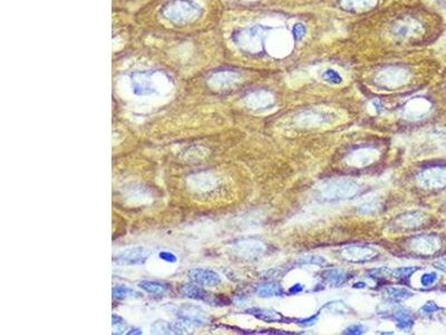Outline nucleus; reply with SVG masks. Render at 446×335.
<instances>
[{"instance_id": "1", "label": "nucleus", "mask_w": 446, "mask_h": 335, "mask_svg": "<svg viewBox=\"0 0 446 335\" xmlns=\"http://www.w3.org/2000/svg\"><path fill=\"white\" fill-rule=\"evenodd\" d=\"M151 255V250L146 247H134L123 250L114 257V261L121 265H142L148 260Z\"/></svg>"}, {"instance_id": "2", "label": "nucleus", "mask_w": 446, "mask_h": 335, "mask_svg": "<svg viewBox=\"0 0 446 335\" xmlns=\"http://www.w3.org/2000/svg\"><path fill=\"white\" fill-rule=\"evenodd\" d=\"M189 277L192 282L202 286H217L221 283V277L218 273L204 268H194L189 272Z\"/></svg>"}, {"instance_id": "3", "label": "nucleus", "mask_w": 446, "mask_h": 335, "mask_svg": "<svg viewBox=\"0 0 446 335\" xmlns=\"http://www.w3.org/2000/svg\"><path fill=\"white\" fill-rule=\"evenodd\" d=\"M179 320L189 325H202L205 321V313L200 307L185 305L178 311Z\"/></svg>"}, {"instance_id": "4", "label": "nucleus", "mask_w": 446, "mask_h": 335, "mask_svg": "<svg viewBox=\"0 0 446 335\" xmlns=\"http://www.w3.org/2000/svg\"><path fill=\"white\" fill-rule=\"evenodd\" d=\"M180 293L183 296L191 299L203 300L208 303H219L218 298L211 297L210 294H208L204 289L197 286V284H185L180 287Z\"/></svg>"}, {"instance_id": "5", "label": "nucleus", "mask_w": 446, "mask_h": 335, "mask_svg": "<svg viewBox=\"0 0 446 335\" xmlns=\"http://www.w3.org/2000/svg\"><path fill=\"white\" fill-rule=\"evenodd\" d=\"M152 333L154 334H182L186 333L184 323L173 322L168 323L165 321H157L152 326Z\"/></svg>"}, {"instance_id": "6", "label": "nucleus", "mask_w": 446, "mask_h": 335, "mask_svg": "<svg viewBox=\"0 0 446 335\" xmlns=\"http://www.w3.org/2000/svg\"><path fill=\"white\" fill-rule=\"evenodd\" d=\"M246 313L253 315L255 317L259 318V320L268 322V323L287 321L284 316L279 314V313L271 311V310H266V309H250V310H247Z\"/></svg>"}, {"instance_id": "7", "label": "nucleus", "mask_w": 446, "mask_h": 335, "mask_svg": "<svg viewBox=\"0 0 446 335\" xmlns=\"http://www.w3.org/2000/svg\"><path fill=\"white\" fill-rule=\"evenodd\" d=\"M138 286L145 290V292L157 296L165 295L168 292V289H170L168 284L163 282H156V281H141L138 284Z\"/></svg>"}, {"instance_id": "8", "label": "nucleus", "mask_w": 446, "mask_h": 335, "mask_svg": "<svg viewBox=\"0 0 446 335\" xmlns=\"http://www.w3.org/2000/svg\"><path fill=\"white\" fill-rule=\"evenodd\" d=\"M323 278L327 283L334 286H340L347 279V274L338 270H327L323 273Z\"/></svg>"}, {"instance_id": "9", "label": "nucleus", "mask_w": 446, "mask_h": 335, "mask_svg": "<svg viewBox=\"0 0 446 335\" xmlns=\"http://www.w3.org/2000/svg\"><path fill=\"white\" fill-rule=\"evenodd\" d=\"M394 320L396 321L397 326L402 329H410V327L413 326L414 324V320L411 317L410 313L406 310H399L397 312H395L394 314Z\"/></svg>"}, {"instance_id": "10", "label": "nucleus", "mask_w": 446, "mask_h": 335, "mask_svg": "<svg viewBox=\"0 0 446 335\" xmlns=\"http://www.w3.org/2000/svg\"><path fill=\"white\" fill-rule=\"evenodd\" d=\"M257 295L260 297H272V296L282 295V289L279 284L270 282L261 285L257 290Z\"/></svg>"}, {"instance_id": "11", "label": "nucleus", "mask_w": 446, "mask_h": 335, "mask_svg": "<svg viewBox=\"0 0 446 335\" xmlns=\"http://www.w3.org/2000/svg\"><path fill=\"white\" fill-rule=\"evenodd\" d=\"M138 296H140V293L126 286H116L113 288V298L114 299H125L128 297H138Z\"/></svg>"}, {"instance_id": "12", "label": "nucleus", "mask_w": 446, "mask_h": 335, "mask_svg": "<svg viewBox=\"0 0 446 335\" xmlns=\"http://www.w3.org/2000/svg\"><path fill=\"white\" fill-rule=\"evenodd\" d=\"M386 293L388 295V297H391L392 299L395 300H403L410 297L411 294L410 292H408L407 289L405 288H397V287H391L386 290Z\"/></svg>"}, {"instance_id": "13", "label": "nucleus", "mask_w": 446, "mask_h": 335, "mask_svg": "<svg viewBox=\"0 0 446 335\" xmlns=\"http://www.w3.org/2000/svg\"><path fill=\"white\" fill-rule=\"evenodd\" d=\"M112 326H113V334H123V333H125V331H126L127 324L121 316L113 314L112 315Z\"/></svg>"}, {"instance_id": "14", "label": "nucleus", "mask_w": 446, "mask_h": 335, "mask_svg": "<svg viewBox=\"0 0 446 335\" xmlns=\"http://www.w3.org/2000/svg\"><path fill=\"white\" fill-rule=\"evenodd\" d=\"M417 270L416 267H406V268H398L394 272V276L398 279H408L409 276Z\"/></svg>"}, {"instance_id": "15", "label": "nucleus", "mask_w": 446, "mask_h": 335, "mask_svg": "<svg viewBox=\"0 0 446 335\" xmlns=\"http://www.w3.org/2000/svg\"><path fill=\"white\" fill-rule=\"evenodd\" d=\"M436 279H437V275L435 273H427L422 276L421 283L423 286H430V285H432Z\"/></svg>"}, {"instance_id": "16", "label": "nucleus", "mask_w": 446, "mask_h": 335, "mask_svg": "<svg viewBox=\"0 0 446 335\" xmlns=\"http://www.w3.org/2000/svg\"><path fill=\"white\" fill-rule=\"evenodd\" d=\"M436 311H439V307H438L435 303H427V304H425V305L423 306L422 309H421V312H422L424 315L433 314V313H434V312H436Z\"/></svg>"}, {"instance_id": "17", "label": "nucleus", "mask_w": 446, "mask_h": 335, "mask_svg": "<svg viewBox=\"0 0 446 335\" xmlns=\"http://www.w3.org/2000/svg\"><path fill=\"white\" fill-rule=\"evenodd\" d=\"M159 257L166 262H177L178 261V257L174 255L173 253H170V251H161L159 254Z\"/></svg>"}, {"instance_id": "18", "label": "nucleus", "mask_w": 446, "mask_h": 335, "mask_svg": "<svg viewBox=\"0 0 446 335\" xmlns=\"http://www.w3.org/2000/svg\"><path fill=\"white\" fill-rule=\"evenodd\" d=\"M365 328L363 325H352L345 329V334H361L364 333Z\"/></svg>"}, {"instance_id": "19", "label": "nucleus", "mask_w": 446, "mask_h": 335, "mask_svg": "<svg viewBox=\"0 0 446 335\" xmlns=\"http://www.w3.org/2000/svg\"><path fill=\"white\" fill-rule=\"evenodd\" d=\"M317 317L318 316L316 315V316H312V317L307 318V320H299L298 324L301 326H312L316 323V321H317Z\"/></svg>"}, {"instance_id": "20", "label": "nucleus", "mask_w": 446, "mask_h": 335, "mask_svg": "<svg viewBox=\"0 0 446 335\" xmlns=\"http://www.w3.org/2000/svg\"><path fill=\"white\" fill-rule=\"evenodd\" d=\"M434 266H435L436 268H438V270H441V271L446 273V258H443V259H439V260L435 261V262H434Z\"/></svg>"}, {"instance_id": "21", "label": "nucleus", "mask_w": 446, "mask_h": 335, "mask_svg": "<svg viewBox=\"0 0 446 335\" xmlns=\"http://www.w3.org/2000/svg\"><path fill=\"white\" fill-rule=\"evenodd\" d=\"M302 290V286L300 284H297V285H293V286L289 289V292L291 293V294H296V293H300Z\"/></svg>"}, {"instance_id": "22", "label": "nucleus", "mask_w": 446, "mask_h": 335, "mask_svg": "<svg viewBox=\"0 0 446 335\" xmlns=\"http://www.w3.org/2000/svg\"><path fill=\"white\" fill-rule=\"evenodd\" d=\"M127 334H128V335H131V334H142V332H141L139 328H133V329H131V331H129V332H127Z\"/></svg>"}, {"instance_id": "23", "label": "nucleus", "mask_w": 446, "mask_h": 335, "mask_svg": "<svg viewBox=\"0 0 446 335\" xmlns=\"http://www.w3.org/2000/svg\"><path fill=\"white\" fill-rule=\"evenodd\" d=\"M354 287L355 288H364L365 284L364 283H356V284H354Z\"/></svg>"}]
</instances>
